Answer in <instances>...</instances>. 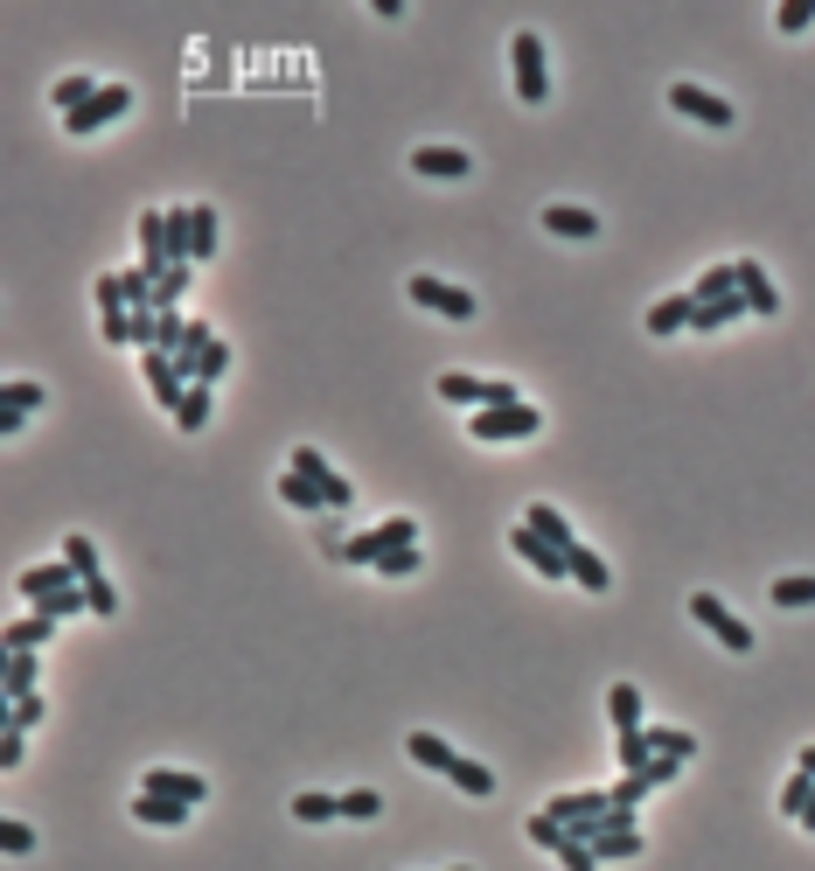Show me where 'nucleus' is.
Here are the masks:
<instances>
[{"instance_id": "nucleus-1", "label": "nucleus", "mask_w": 815, "mask_h": 871, "mask_svg": "<svg viewBox=\"0 0 815 871\" xmlns=\"http://www.w3.org/2000/svg\"><path fill=\"white\" fill-rule=\"evenodd\" d=\"M509 63H516V98L523 105H544L550 98V70H544V36L537 29H516L509 36Z\"/></svg>"}, {"instance_id": "nucleus-2", "label": "nucleus", "mask_w": 815, "mask_h": 871, "mask_svg": "<svg viewBox=\"0 0 815 871\" xmlns=\"http://www.w3.org/2000/svg\"><path fill=\"white\" fill-rule=\"evenodd\" d=\"M405 544H418V523L411 516H390V523H377V531H362V537L341 544V565H377V558H390V551H405Z\"/></svg>"}, {"instance_id": "nucleus-3", "label": "nucleus", "mask_w": 815, "mask_h": 871, "mask_svg": "<svg viewBox=\"0 0 815 871\" xmlns=\"http://www.w3.org/2000/svg\"><path fill=\"white\" fill-rule=\"evenodd\" d=\"M690 621H697V627H712V635H718L732 655H753V627H746L739 614H732V606H725L718 593H690Z\"/></svg>"}, {"instance_id": "nucleus-4", "label": "nucleus", "mask_w": 815, "mask_h": 871, "mask_svg": "<svg viewBox=\"0 0 815 871\" xmlns=\"http://www.w3.org/2000/svg\"><path fill=\"white\" fill-rule=\"evenodd\" d=\"M544 426V412L537 405H509V412H475L467 418V433H475L481 446H503V439H530Z\"/></svg>"}, {"instance_id": "nucleus-5", "label": "nucleus", "mask_w": 815, "mask_h": 871, "mask_svg": "<svg viewBox=\"0 0 815 871\" xmlns=\"http://www.w3.org/2000/svg\"><path fill=\"white\" fill-rule=\"evenodd\" d=\"M669 105H676L683 119H697V126H718V133H725L732 119H739V112H732V98H718V91L690 85V77H676V85H669Z\"/></svg>"}, {"instance_id": "nucleus-6", "label": "nucleus", "mask_w": 815, "mask_h": 871, "mask_svg": "<svg viewBox=\"0 0 815 871\" xmlns=\"http://www.w3.org/2000/svg\"><path fill=\"white\" fill-rule=\"evenodd\" d=\"M405 294H411L418 307L446 314V321H475V294H467V286H446V279H433V273H411Z\"/></svg>"}, {"instance_id": "nucleus-7", "label": "nucleus", "mask_w": 815, "mask_h": 871, "mask_svg": "<svg viewBox=\"0 0 815 871\" xmlns=\"http://www.w3.org/2000/svg\"><path fill=\"white\" fill-rule=\"evenodd\" d=\"M286 467L307 474V482L328 495V509H349V503H356V482H349V474H335V467L321 461V446H294V461H286Z\"/></svg>"}, {"instance_id": "nucleus-8", "label": "nucleus", "mask_w": 815, "mask_h": 871, "mask_svg": "<svg viewBox=\"0 0 815 871\" xmlns=\"http://www.w3.org/2000/svg\"><path fill=\"white\" fill-rule=\"evenodd\" d=\"M126 105H133V85H105L91 105H77V112L63 119V133H77V140H85V133H98V126H112V119L126 112Z\"/></svg>"}, {"instance_id": "nucleus-9", "label": "nucleus", "mask_w": 815, "mask_h": 871, "mask_svg": "<svg viewBox=\"0 0 815 871\" xmlns=\"http://www.w3.org/2000/svg\"><path fill=\"white\" fill-rule=\"evenodd\" d=\"M509 551H516V558L530 565L537 578H572V558H565L558 544H544V537L530 531V523H516V531H509Z\"/></svg>"}, {"instance_id": "nucleus-10", "label": "nucleus", "mask_w": 815, "mask_h": 871, "mask_svg": "<svg viewBox=\"0 0 815 871\" xmlns=\"http://www.w3.org/2000/svg\"><path fill=\"white\" fill-rule=\"evenodd\" d=\"M140 369H147V390H153V405L181 412V398H189V377L175 369V356H168V349H140Z\"/></svg>"}, {"instance_id": "nucleus-11", "label": "nucleus", "mask_w": 815, "mask_h": 871, "mask_svg": "<svg viewBox=\"0 0 815 871\" xmlns=\"http://www.w3.org/2000/svg\"><path fill=\"white\" fill-rule=\"evenodd\" d=\"M140 795H168V802H189V809H196V802L209 795V781L189 774V768H147V774H140Z\"/></svg>"}, {"instance_id": "nucleus-12", "label": "nucleus", "mask_w": 815, "mask_h": 871, "mask_svg": "<svg viewBox=\"0 0 815 871\" xmlns=\"http://www.w3.org/2000/svg\"><path fill=\"white\" fill-rule=\"evenodd\" d=\"M411 175L460 181V175H475V154H467V147H411Z\"/></svg>"}, {"instance_id": "nucleus-13", "label": "nucleus", "mask_w": 815, "mask_h": 871, "mask_svg": "<svg viewBox=\"0 0 815 871\" xmlns=\"http://www.w3.org/2000/svg\"><path fill=\"white\" fill-rule=\"evenodd\" d=\"M49 635H57V614H49V606H36V614L8 621V635H0V655H36V649H49Z\"/></svg>"}, {"instance_id": "nucleus-14", "label": "nucleus", "mask_w": 815, "mask_h": 871, "mask_svg": "<svg viewBox=\"0 0 815 871\" xmlns=\"http://www.w3.org/2000/svg\"><path fill=\"white\" fill-rule=\"evenodd\" d=\"M63 586H85V578H77V565H70V558H49V565H29V572H21V578H14V593H21V600H36V606H42L49 593H63Z\"/></svg>"}, {"instance_id": "nucleus-15", "label": "nucleus", "mask_w": 815, "mask_h": 871, "mask_svg": "<svg viewBox=\"0 0 815 871\" xmlns=\"http://www.w3.org/2000/svg\"><path fill=\"white\" fill-rule=\"evenodd\" d=\"M550 237H578V245H586V237H599V217L593 209H578V202H544V217H537Z\"/></svg>"}, {"instance_id": "nucleus-16", "label": "nucleus", "mask_w": 815, "mask_h": 871, "mask_svg": "<svg viewBox=\"0 0 815 871\" xmlns=\"http://www.w3.org/2000/svg\"><path fill=\"white\" fill-rule=\"evenodd\" d=\"M732 266H739V294H746V307L753 314H781V294H774V279H767V266H759V258H732Z\"/></svg>"}, {"instance_id": "nucleus-17", "label": "nucleus", "mask_w": 815, "mask_h": 871, "mask_svg": "<svg viewBox=\"0 0 815 871\" xmlns=\"http://www.w3.org/2000/svg\"><path fill=\"white\" fill-rule=\"evenodd\" d=\"M140 266L153 273V286H161V273H168V224H161V209H140Z\"/></svg>"}, {"instance_id": "nucleus-18", "label": "nucleus", "mask_w": 815, "mask_h": 871, "mask_svg": "<svg viewBox=\"0 0 815 871\" xmlns=\"http://www.w3.org/2000/svg\"><path fill=\"white\" fill-rule=\"evenodd\" d=\"M607 809H614V795H607V788H578V795H550V815H558V823H599Z\"/></svg>"}, {"instance_id": "nucleus-19", "label": "nucleus", "mask_w": 815, "mask_h": 871, "mask_svg": "<svg viewBox=\"0 0 815 871\" xmlns=\"http://www.w3.org/2000/svg\"><path fill=\"white\" fill-rule=\"evenodd\" d=\"M36 683H42V663H36V655H0V697H8V704L36 697Z\"/></svg>"}, {"instance_id": "nucleus-20", "label": "nucleus", "mask_w": 815, "mask_h": 871, "mask_svg": "<svg viewBox=\"0 0 815 871\" xmlns=\"http://www.w3.org/2000/svg\"><path fill=\"white\" fill-rule=\"evenodd\" d=\"M690 314H697L690 294H663V300L648 307V335H676V328H690Z\"/></svg>"}, {"instance_id": "nucleus-21", "label": "nucleus", "mask_w": 815, "mask_h": 871, "mask_svg": "<svg viewBox=\"0 0 815 871\" xmlns=\"http://www.w3.org/2000/svg\"><path fill=\"white\" fill-rule=\"evenodd\" d=\"M565 558H572V578H578L586 593H607V586H614V572H607V558H599L593 544H572Z\"/></svg>"}, {"instance_id": "nucleus-22", "label": "nucleus", "mask_w": 815, "mask_h": 871, "mask_svg": "<svg viewBox=\"0 0 815 871\" xmlns=\"http://www.w3.org/2000/svg\"><path fill=\"white\" fill-rule=\"evenodd\" d=\"M98 91H105V85H98V77H91V70H70V77H63V85H57V91H49V105H57V112L70 119V112H77V105H91Z\"/></svg>"}, {"instance_id": "nucleus-23", "label": "nucleus", "mask_w": 815, "mask_h": 871, "mask_svg": "<svg viewBox=\"0 0 815 871\" xmlns=\"http://www.w3.org/2000/svg\"><path fill=\"white\" fill-rule=\"evenodd\" d=\"M439 398H446V405H475V412H481L488 377H467V369H439Z\"/></svg>"}, {"instance_id": "nucleus-24", "label": "nucleus", "mask_w": 815, "mask_h": 871, "mask_svg": "<svg viewBox=\"0 0 815 871\" xmlns=\"http://www.w3.org/2000/svg\"><path fill=\"white\" fill-rule=\"evenodd\" d=\"M405 753L418 760V768H439V774H454V760H460L439 732H411V739H405Z\"/></svg>"}, {"instance_id": "nucleus-25", "label": "nucleus", "mask_w": 815, "mask_h": 871, "mask_svg": "<svg viewBox=\"0 0 815 871\" xmlns=\"http://www.w3.org/2000/svg\"><path fill=\"white\" fill-rule=\"evenodd\" d=\"M523 523H530V531L544 537V544H558V551H572L578 537H572V523L558 516V509H550V503H530V509H523Z\"/></svg>"}, {"instance_id": "nucleus-26", "label": "nucleus", "mask_w": 815, "mask_h": 871, "mask_svg": "<svg viewBox=\"0 0 815 871\" xmlns=\"http://www.w3.org/2000/svg\"><path fill=\"white\" fill-rule=\"evenodd\" d=\"M725 294H739V266H712V273H697V286H690L697 307H718Z\"/></svg>"}, {"instance_id": "nucleus-27", "label": "nucleus", "mask_w": 815, "mask_h": 871, "mask_svg": "<svg viewBox=\"0 0 815 871\" xmlns=\"http://www.w3.org/2000/svg\"><path fill=\"white\" fill-rule=\"evenodd\" d=\"M607 711H614V739H620V732H642V691H635V683H614Z\"/></svg>"}, {"instance_id": "nucleus-28", "label": "nucleus", "mask_w": 815, "mask_h": 871, "mask_svg": "<svg viewBox=\"0 0 815 871\" xmlns=\"http://www.w3.org/2000/svg\"><path fill=\"white\" fill-rule=\"evenodd\" d=\"M133 815H140V823H161V830H181V823H189V802H168V795H133Z\"/></svg>"}, {"instance_id": "nucleus-29", "label": "nucleus", "mask_w": 815, "mask_h": 871, "mask_svg": "<svg viewBox=\"0 0 815 871\" xmlns=\"http://www.w3.org/2000/svg\"><path fill=\"white\" fill-rule=\"evenodd\" d=\"M209 405H217V384H189V398H181L175 426H181V433H202V426H209Z\"/></svg>"}, {"instance_id": "nucleus-30", "label": "nucleus", "mask_w": 815, "mask_h": 871, "mask_svg": "<svg viewBox=\"0 0 815 871\" xmlns=\"http://www.w3.org/2000/svg\"><path fill=\"white\" fill-rule=\"evenodd\" d=\"M446 781H454L460 795H475V802H488V795H495V774L481 768V760H467V753L454 760V774H446Z\"/></svg>"}, {"instance_id": "nucleus-31", "label": "nucleus", "mask_w": 815, "mask_h": 871, "mask_svg": "<svg viewBox=\"0 0 815 871\" xmlns=\"http://www.w3.org/2000/svg\"><path fill=\"white\" fill-rule=\"evenodd\" d=\"M279 495H286V503H294V509H307V516H321V509H328V495H321V488H314V482H307V474H294V467H286V474H279Z\"/></svg>"}, {"instance_id": "nucleus-32", "label": "nucleus", "mask_w": 815, "mask_h": 871, "mask_svg": "<svg viewBox=\"0 0 815 871\" xmlns=\"http://www.w3.org/2000/svg\"><path fill=\"white\" fill-rule=\"evenodd\" d=\"M648 746L669 753V760H697V732H683V725H648Z\"/></svg>"}, {"instance_id": "nucleus-33", "label": "nucleus", "mask_w": 815, "mask_h": 871, "mask_svg": "<svg viewBox=\"0 0 815 871\" xmlns=\"http://www.w3.org/2000/svg\"><path fill=\"white\" fill-rule=\"evenodd\" d=\"M523 837H530L537 851H565V843H572V830H565V823H558V815H550V809H537L530 823H523Z\"/></svg>"}, {"instance_id": "nucleus-34", "label": "nucleus", "mask_w": 815, "mask_h": 871, "mask_svg": "<svg viewBox=\"0 0 815 871\" xmlns=\"http://www.w3.org/2000/svg\"><path fill=\"white\" fill-rule=\"evenodd\" d=\"M63 558L77 565V578H85V586H91V578H105V565H98V544H91L85 531H70V537H63Z\"/></svg>"}, {"instance_id": "nucleus-35", "label": "nucleus", "mask_w": 815, "mask_h": 871, "mask_svg": "<svg viewBox=\"0 0 815 871\" xmlns=\"http://www.w3.org/2000/svg\"><path fill=\"white\" fill-rule=\"evenodd\" d=\"M189 224H196V266H209V258H217V209L189 202Z\"/></svg>"}, {"instance_id": "nucleus-36", "label": "nucleus", "mask_w": 815, "mask_h": 871, "mask_svg": "<svg viewBox=\"0 0 815 871\" xmlns=\"http://www.w3.org/2000/svg\"><path fill=\"white\" fill-rule=\"evenodd\" d=\"M0 405H8V412H36V405H49V390L36 377H8V384H0Z\"/></svg>"}, {"instance_id": "nucleus-37", "label": "nucleus", "mask_w": 815, "mask_h": 871, "mask_svg": "<svg viewBox=\"0 0 815 871\" xmlns=\"http://www.w3.org/2000/svg\"><path fill=\"white\" fill-rule=\"evenodd\" d=\"M294 815H300V823H335V815H341V795L307 788V795H294Z\"/></svg>"}, {"instance_id": "nucleus-38", "label": "nucleus", "mask_w": 815, "mask_h": 871, "mask_svg": "<svg viewBox=\"0 0 815 871\" xmlns=\"http://www.w3.org/2000/svg\"><path fill=\"white\" fill-rule=\"evenodd\" d=\"M808 795H815V774H802V768H795V774H787V781H781V815H795V823H802V809H808Z\"/></svg>"}, {"instance_id": "nucleus-39", "label": "nucleus", "mask_w": 815, "mask_h": 871, "mask_svg": "<svg viewBox=\"0 0 815 871\" xmlns=\"http://www.w3.org/2000/svg\"><path fill=\"white\" fill-rule=\"evenodd\" d=\"M774 606H815V572H795V578H774Z\"/></svg>"}, {"instance_id": "nucleus-40", "label": "nucleus", "mask_w": 815, "mask_h": 871, "mask_svg": "<svg viewBox=\"0 0 815 871\" xmlns=\"http://www.w3.org/2000/svg\"><path fill=\"white\" fill-rule=\"evenodd\" d=\"M0 851H8V858H29V851H36V830L21 823V815H0Z\"/></svg>"}, {"instance_id": "nucleus-41", "label": "nucleus", "mask_w": 815, "mask_h": 871, "mask_svg": "<svg viewBox=\"0 0 815 871\" xmlns=\"http://www.w3.org/2000/svg\"><path fill=\"white\" fill-rule=\"evenodd\" d=\"M223 369H230V342L217 335V342H209V349L196 356V384H217V377H223Z\"/></svg>"}, {"instance_id": "nucleus-42", "label": "nucleus", "mask_w": 815, "mask_h": 871, "mask_svg": "<svg viewBox=\"0 0 815 871\" xmlns=\"http://www.w3.org/2000/svg\"><path fill=\"white\" fill-rule=\"evenodd\" d=\"M91 300H98V314H126V286H119V273H98V279H91Z\"/></svg>"}, {"instance_id": "nucleus-43", "label": "nucleus", "mask_w": 815, "mask_h": 871, "mask_svg": "<svg viewBox=\"0 0 815 871\" xmlns=\"http://www.w3.org/2000/svg\"><path fill=\"white\" fill-rule=\"evenodd\" d=\"M377 809H384V795H377V788H349V795H341V815H349V823H370Z\"/></svg>"}, {"instance_id": "nucleus-44", "label": "nucleus", "mask_w": 815, "mask_h": 871, "mask_svg": "<svg viewBox=\"0 0 815 871\" xmlns=\"http://www.w3.org/2000/svg\"><path fill=\"white\" fill-rule=\"evenodd\" d=\"M607 795H614V809H635L642 795H655V781H648V774H620V781L607 788Z\"/></svg>"}, {"instance_id": "nucleus-45", "label": "nucleus", "mask_w": 815, "mask_h": 871, "mask_svg": "<svg viewBox=\"0 0 815 871\" xmlns=\"http://www.w3.org/2000/svg\"><path fill=\"white\" fill-rule=\"evenodd\" d=\"M189 273H196V266H168V273H161V286H153V294H161V314L181 307V294H189Z\"/></svg>"}, {"instance_id": "nucleus-46", "label": "nucleus", "mask_w": 815, "mask_h": 871, "mask_svg": "<svg viewBox=\"0 0 815 871\" xmlns=\"http://www.w3.org/2000/svg\"><path fill=\"white\" fill-rule=\"evenodd\" d=\"M808 21H815V0H787V8L774 14V29H781V36H802Z\"/></svg>"}, {"instance_id": "nucleus-47", "label": "nucleus", "mask_w": 815, "mask_h": 871, "mask_svg": "<svg viewBox=\"0 0 815 871\" xmlns=\"http://www.w3.org/2000/svg\"><path fill=\"white\" fill-rule=\"evenodd\" d=\"M85 600H91V614H98V621H112V614H119V593H112V578H91V586H85Z\"/></svg>"}, {"instance_id": "nucleus-48", "label": "nucleus", "mask_w": 815, "mask_h": 871, "mask_svg": "<svg viewBox=\"0 0 815 871\" xmlns=\"http://www.w3.org/2000/svg\"><path fill=\"white\" fill-rule=\"evenodd\" d=\"M509 405H523V390H516L509 377H488V398H481V412H509Z\"/></svg>"}, {"instance_id": "nucleus-49", "label": "nucleus", "mask_w": 815, "mask_h": 871, "mask_svg": "<svg viewBox=\"0 0 815 871\" xmlns=\"http://www.w3.org/2000/svg\"><path fill=\"white\" fill-rule=\"evenodd\" d=\"M377 572H384V578H411V572H418V544H405V551H390V558H377Z\"/></svg>"}, {"instance_id": "nucleus-50", "label": "nucleus", "mask_w": 815, "mask_h": 871, "mask_svg": "<svg viewBox=\"0 0 815 871\" xmlns=\"http://www.w3.org/2000/svg\"><path fill=\"white\" fill-rule=\"evenodd\" d=\"M21 753H29V732H0V774H14Z\"/></svg>"}, {"instance_id": "nucleus-51", "label": "nucleus", "mask_w": 815, "mask_h": 871, "mask_svg": "<svg viewBox=\"0 0 815 871\" xmlns=\"http://www.w3.org/2000/svg\"><path fill=\"white\" fill-rule=\"evenodd\" d=\"M558 864H565V871H599V858H593V843H578V837H572V843H565V851H558Z\"/></svg>"}, {"instance_id": "nucleus-52", "label": "nucleus", "mask_w": 815, "mask_h": 871, "mask_svg": "<svg viewBox=\"0 0 815 871\" xmlns=\"http://www.w3.org/2000/svg\"><path fill=\"white\" fill-rule=\"evenodd\" d=\"M795 768H802V774H815V746H802V753H795Z\"/></svg>"}, {"instance_id": "nucleus-53", "label": "nucleus", "mask_w": 815, "mask_h": 871, "mask_svg": "<svg viewBox=\"0 0 815 871\" xmlns=\"http://www.w3.org/2000/svg\"><path fill=\"white\" fill-rule=\"evenodd\" d=\"M802 830H815V795H808V809H802Z\"/></svg>"}, {"instance_id": "nucleus-54", "label": "nucleus", "mask_w": 815, "mask_h": 871, "mask_svg": "<svg viewBox=\"0 0 815 871\" xmlns=\"http://www.w3.org/2000/svg\"><path fill=\"white\" fill-rule=\"evenodd\" d=\"M454 871H475V864H454Z\"/></svg>"}]
</instances>
